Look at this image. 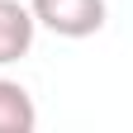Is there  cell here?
I'll return each mask as SVG.
<instances>
[{
  "mask_svg": "<svg viewBox=\"0 0 133 133\" xmlns=\"http://www.w3.org/2000/svg\"><path fill=\"white\" fill-rule=\"evenodd\" d=\"M29 14L57 38H90L105 29L109 5L105 0H29Z\"/></svg>",
  "mask_w": 133,
  "mask_h": 133,
  "instance_id": "cell-1",
  "label": "cell"
},
{
  "mask_svg": "<svg viewBox=\"0 0 133 133\" xmlns=\"http://www.w3.org/2000/svg\"><path fill=\"white\" fill-rule=\"evenodd\" d=\"M33 14L29 5H19V0H0V66L19 62L29 48H33Z\"/></svg>",
  "mask_w": 133,
  "mask_h": 133,
  "instance_id": "cell-2",
  "label": "cell"
},
{
  "mask_svg": "<svg viewBox=\"0 0 133 133\" xmlns=\"http://www.w3.org/2000/svg\"><path fill=\"white\" fill-rule=\"evenodd\" d=\"M33 124H38V109H33L29 90L19 81L0 76V133H33Z\"/></svg>",
  "mask_w": 133,
  "mask_h": 133,
  "instance_id": "cell-3",
  "label": "cell"
}]
</instances>
